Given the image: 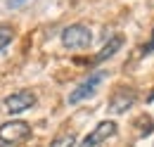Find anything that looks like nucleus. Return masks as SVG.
<instances>
[{
  "label": "nucleus",
  "instance_id": "f257e3e1",
  "mask_svg": "<svg viewBox=\"0 0 154 147\" xmlns=\"http://www.w3.org/2000/svg\"><path fill=\"white\" fill-rule=\"evenodd\" d=\"M93 43V33L85 24H71L62 31V45L66 50H85Z\"/></svg>",
  "mask_w": 154,
  "mask_h": 147
},
{
  "label": "nucleus",
  "instance_id": "f03ea898",
  "mask_svg": "<svg viewBox=\"0 0 154 147\" xmlns=\"http://www.w3.org/2000/svg\"><path fill=\"white\" fill-rule=\"evenodd\" d=\"M29 135H31V126H29L26 121H21V119H14V121H5V124L0 126V147L24 142Z\"/></svg>",
  "mask_w": 154,
  "mask_h": 147
},
{
  "label": "nucleus",
  "instance_id": "7ed1b4c3",
  "mask_svg": "<svg viewBox=\"0 0 154 147\" xmlns=\"http://www.w3.org/2000/svg\"><path fill=\"white\" fill-rule=\"evenodd\" d=\"M104 81V71H93L88 74V78L85 81H81L74 92L69 95V105H78V102H83L85 97H90V95H95V90L100 88V83Z\"/></svg>",
  "mask_w": 154,
  "mask_h": 147
},
{
  "label": "nucleus",
  "instance_id": "20e7f679",
  "mask_svg": "<svg viewBox=\"0 0 154 147\" xmlns=\"http://www.w3.org/2000/svg\"><path fill=\"white\" fill-rule=\"evenodd\" d=\"M36 105V95L31 90H19V92H12L2 100V107L7 114H21V111L31 109Z\"/></svg>",
  "mask_w": 154,
  "mask_h": 147
},
{
  "label": "nucleus",
  "instance_id": "39448f33",
  "mask_svg": "<svg viewBox=\"0 0 154 147\" xmlns=\"http://www.w3.org/2000/svg\"><path fill=\"white\" fill-rule=\"evenodd\" d=\"M116 128H119V126H116V121H112V119H109V121H100L95 128L90 130V135L81 142V147H97V145H102L104 140H109V138L116 135Z\"/></svg>",
  "mask_w": 154,
  "mask_h": 147
},
{
  "label": "nucleus",
  "instance_id": "423d86ee",
  "mask_svg": "<svg viewBox=\"0 0 154 147\" xmlns=\"http://www.w3.org/2000/svg\"><path fill=\"white\" fill-rule=\"evenodd\" d=\"M135 92L131 88H119V90L112 92V100H109V111H114V114H123V111H128L131 107L135 105Z\"/></svg>",
  "mask_w": 154,
  "mask_h": 147
},
{
  "label": "nucleus",
  "instance_id": "0eeeda50",
  "mask_svg": "<svg viewBox=\"0 0 154 147\" xmlns=\"http://www.w3.org/2000/svg\"><path fill=\"white\" fill-rule=\"evenodd\" d=\"M121 45H123V38H121V36H112L107 43H104V48L100 50V55H97L95 62H107L109 57H114V52L121 48Z\"/></svg>",
  "mask_w": 154,
  "mask_h": 147
},
{
  "label": "nucleus",
  "instance_id": "6e6552de",
  "mask_svg": "<svg viewBox=\"0 0 154 147\" xmlns=\"http://www.w3.org/2000/svg\"><path fill=\"white\" fill-rule=\"evenodd\" d=\"M50 147H76V135L74 133H62L50 142Z\"/></svg>",
  "mask_w": 154,
  "mask_h": 147
},
{
  "label": "nucleus",
  "instance_id": "1a4fd4ad",
  "mask_svg": "<svg viewBox=\"0 0 154 147\" xmlns=\"http://www.w3.org/2000/svg\"><path fill=\"white\" fill-rule=\"evenodd\" d=\"M12 38H14V29L7 24H0V52L12 43Z\"/></svg>",
  "mask_w": 154,
  "mask_h": 147
},
{
  "label": "nucleus",
  "instance_id": "9d476101",
  "mask_svg": "<svg viewBox=\"0 0 154 147\" xmlns=\"http://www.w3.org/2000/svg\"><path fill=\"white\" fill-rule=\"evenodd\" d=\"M137 126H140V135H149L152 133V119L149 116H140L137 119Z\"/></svg>",
  "mask_w": 154,
  "mask_h": 147
},
{
  "label": "nucleus",
  "instance_id": "9b49d317",
  "mask_svg": "<svg viewBox=\"0 0 154 147\" xmlns=\"http://www.w3.org/2000/svg\"><path fill=\"white\" fill-rule=\"evenodd\" d=\"M26 2H29V0H7L5 5H7L10 10H17V7H21V5H26Z\"/></svg>",
  "mask_w": 154,
  "mask_h": 147
},
{
  "label": "nucleus",
  "instance_id": "f8f14e48",
  "mask_svg": "<svg viewBox=\"0 0 154 147\" xmlns=\"http://www.w3.org/2000/svg\"><path fill=\"white\" fill-rule=\"evenodd\" d=\"M154 50V33H152V40H149V45L147 48H142V55H147V52H152Z\"/></svg>",
  "mask_w": 154,
  "mask_h": 147
}]
</instances>
